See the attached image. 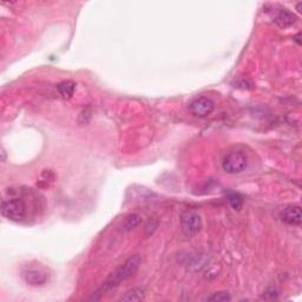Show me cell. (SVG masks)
Masks as SVG:
<instances>
[{
    "instance_id": "6da1fadb",
    "label": "cell",
    "mask_w": 302,
    "mask_h": 302,
    "mask_svg": "<svg viewBox=\"0 0 302 302\" xmlns=\"http://www.w3.org/2000/svg\"><path fill=\"white\" fill-rule=\"evenodd\" d=\"M141 262H142V260H141L140 255H132V256H130L127 261H125L123 265L119 267L115 273H113L112 275L109 277L107 281L103 284L102 288H100V292H107V290L112 289V288L121 285L122 282L125 281V280L132 277L135 275L136 271L138 270V268H140Z\"/></svg>"
},
{
    "instance_id": "7a4b0ae2",
    "label": "cell",
    "mask_w": 302,
    "mask_h": 302,
    "mask_svg": "<svg viewBox=\"0 0 302 302\" xmlns=\"http://www.w3.org/2000/svg\"><path fill=\"white\" fill-rule=\"evenodd\" d=\"M1 215L10 221H21L26 215L25 203L18 197L4 200L1 203Z\"/></svg>"
},
{
    "instance_id": "3957f363",
    "label": "cell",
    "mask_w": 302,
    "mask_h": 302,
    "mask_svg": "<svg viewBox=\"0 0 302 302\" xmlns=\"http://www.w3.org/2000/svg\"><path fill=\"white\" fill-rule=\"evenodd\" d=\"M247 165H248V160H247L246 155L241 151L230 152L224 157L222 162L223 170L230 175L242 173L246 170Z\"/></svg>"
},
{
    "instance_id": "277c9868",
    "label": "cell",
    "mask_w": 302,
    "mask_h": 302,
    "mask_svg": "<svg viewBox=\"0 0 302 302\" xmlns=\"http://www.w3.org/2000/svg\"><path fill=\"white\" fill-rule=\"evenodd\" d=\"M181 228L187 236H194L202 228V219L195 211H186L181 216Z\"/></svg>"
},
{
    "instance_id": "5b68a950",
    "label": "cell",
    "mask_w": 302,
    "mask_h": 302,
    "mask_svg": "<svg viewBox=\"0 0 302 302\" xmlns=\"http://www.w3.org/2000/svg\"><path fill=\"white\" fill-rule=\"evenodd\" d=\"M189 109L194 116L198 118H206L214 111L215 103L208 97H198L190 103Z\"/></svg>"
},
{
    "instance_id": "8992f818",
    "label": "cell",
    "mask_w": 302,
    "mask_h": 302,
    "mask_svg": "<svg viewBox=\"0 0 302 302\" xmlns=\"http://www.w3.org/2000/svg\"><path fill=\"white\" fill-rule=\"evenodd\" d=\"M281 221L288 225H295L299 227L302 222V211L299 206L286 207L284 210L280 213Z\"/></svg>"
},
{
    "instance_id": "52a82bcc",
    "label": "cell",
    "mask_w": 302,
    "mask_h": 302,
    "mask_svg": "<svg viewBox=\"0 0 302 302\" xmlns=\"http://www.w3.org/2000/svg\"><path fill=\"white\" fill-rule=\"evenodd\" d=\"M21 277L30 286H44L48 282L46 274L38 269H26L21 273Z\"/></svg>"
},
{
    "instance_id": "ba28073f",
    "label": "cell",
    "mask_w": 302,
    "mask_h": 302,
    "mask_svg": "<svg viewBox=\"0 0 302 302\" xmlns=\"http://www.w3.org/2000/svg\"><path fill=\"white\" fill-rule=\"evenodd\" d=\"M296 21V17L294 16V13L289 12L288 10L282 9L277 13L276 18H275V23L282 29H287V27H290Z\"/></svg>"
},
{
    "instance_id": "9c48e42d",
    "label": "cell",
    "mask_w": 302,
    "mask_h": 302,
    "mask_svg": "<svg viewBox=\"0 0 302 302\" xmlns=\"http://www.w3.org/2000/svg\"><path fill=\"white\" fill-rule=\"evenodd\" d=\"M57 89H58L59 95H61L64 99H70V98L73 96V94H75L76 84L73 83L72 80H64L58 84Z\"/></svg>"
},
{
    "instance_id": "30bf717a",
    "label": "cell",
    "mask_w": 302,
    "mask_h": 302,
    "mask_svg": "<svg viewBox=\"0 0 302 302\" xmlns=\"http://www.w3.org/2000/svg\"><path fill=\"white\" fill-rule=\"evenodd\" d=\"M144 288H133V289L129 290V292L125 293V295L122 298V301H129V302H133V301H142L144 299Z\"/></svg>"
},
{
    "instance_id": "8fae6325",
    "label": "cell",
    "mask_w": 302,
    "mask_h": 302,
    "mask_svg": "<svg viewBox=\"0 0 302 302\" xmlns=\"http://www.w3.org/2000/svg\"><path fill=\"white\" fill-rule=\"evenodd\" d=\"M140 222H141L140 215L131 214V215H129V216L125 217L123 224L122 225H123V229L125 231H130V230L135 229V228L140 224Z\"/></svg>"
},
{
    "instance_id": "7c38bea8",
    "label": "cell",
    "mask_w": 302,
    "mask_h": 302,
    "mask_svg": "<svg viewBox=\"0 0 302 302\" xmlns=\"http://www.w3.org/2000/svg\"><path fill=\"white\" fill-rule=\"evenodd\" d=\"M228 201H229V205L234 210H240L242 207H243V198H242L241 195L235 194V192L229 194V196H228Z\"/></svg>"
},
{
    "instance_id": "4fadbf2b",
    "label": "cell",
    "mask_w": 302,
    "mask_h": 302,
    "mask_svg": "<svg viewBox=\"0 0 302 302\" xmlns=\"http://www.w3.org/2000/svg\"><path fill=\"white\" fill-rule=\"evenodd\" d=\"M209 301H214V302H225V301H230L231 296L229 295V293L227 292H219L215 293L214 295H211L210 298H208Z\"/></svg>"
},
{
    "instance_id": "5bb4252c",
    "label": "cell",
    "mask_w": 302,
    "mask_h": 302,
    "mask_svg": "<svg viewBox=\"0 0 302 302\" xmlns=\"http://www.w3.org/2000/svg\"><path fill=\"white\" fill-rule=\"evenodd\" d=\"M266 296H268V299H276L277 298V292L276 289H274V288H269L268 290H266L265 294H263V298H266Z\"/></svg>"
},
{
    "instance_id": "9a60e30c",
    "label": "cell",
    "mask_w": 302,
    "mask_h": 302,
    "mask_svg": "<svg viewBox=\"0 0 302 302\" xmlns=\"http://www.w3.org/2000/svg\"><path fill=\"white\" fill-rule=\"evenodd\" d=\"M157 228V222H154V221H149L148 224H146L145 227V230H146V234L148 235H151L152 233H154V230Z\"/></svg>"
}]
</instances>
